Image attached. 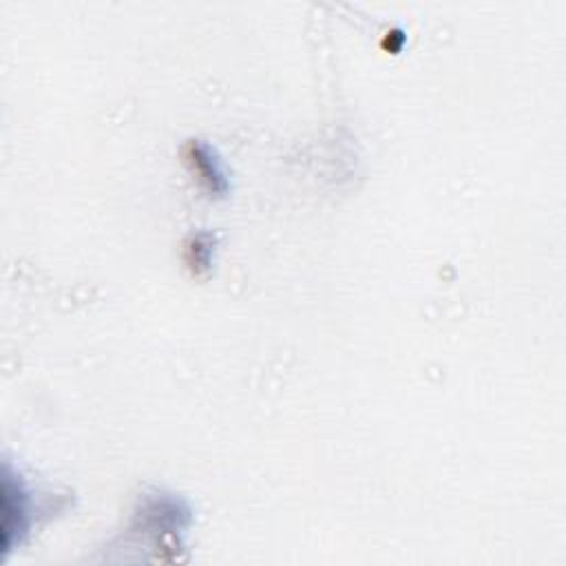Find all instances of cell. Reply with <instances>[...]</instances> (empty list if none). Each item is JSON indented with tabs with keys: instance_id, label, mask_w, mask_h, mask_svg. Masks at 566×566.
Here are the masks:
<instances>
[{
	"instance_id": "2",
	"label": "cell",
	"mask_w": 566,
	"mask_h": 566,
	"mask_svg": "<svg viewBox=\"0 0 566 566\" xmlns=\"http://www.w3.org/2000/svg\"><path fill=\"white\" fill-rule=\"evenodd\" d=\"M184 161L188 164V168L192 170V175L197 177V181L201 184V188L210 195L223 197L228 190V179L226 172L221 168L219 157L214 155V150L199 142V139H190L184 146Z\"/></svg>"
},
{
	"instance_id": "3",
	"label": "cell",
	"mask_w": 566,
	"mask_h": 566,
	"mask_svg": "<svg viewBox=\"0 0 566 566\" xmlns=\"http://www.w3.org/2000/svg\"><path fill=\"white\" fill-rule=\"evenodd\" d=\"M210 256H212V237L210 234L199 232L186 241L184 259H186V265L195 274H203L210 268Z\"/></svg>"
},
{
	"instance_id": "1",
	"label": "cell",
	"mask_w": 566,
	"mask_h": 566,
	"mask_svg": "<svg viewBox=\"0 0 566 566\" xmlns=\"http://www.w3.org/2000/svg\"><path fill=\"white\" fill-rule=\"evenodd\" d=\"M31 526V495L24 480L4 462L2 469V548L4 555L24 539Z\"/></svg>"
}]
</instances>
